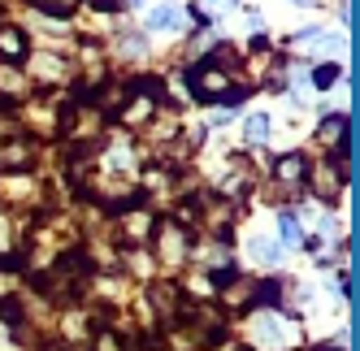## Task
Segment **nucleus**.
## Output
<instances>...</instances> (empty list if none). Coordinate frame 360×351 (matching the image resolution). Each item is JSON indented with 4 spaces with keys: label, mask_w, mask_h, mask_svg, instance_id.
<instances>
[{
    "label": "nucleus",
    "mask_w": 360,
    "mask_h": 351,
    "mask_svg": "<svg viewBox=\"0 0 360 351\" xmlns=\"http://www.w3.org/2000/svg\"><path fill=\"white\" fill-rule=\"evenodd\" d=\"M27 35H22L18 27H0V57H9V61H22L27 57Z\"/></svg>",
    "instance_id": "3"
},
{
    "label": "nucleus",
    "mask_w": 360,
    "mask_h": 351,
    "mask_svg": "<svg viewBox=\"0 0 360 351\" xmlns=\"http://www.w3.org/2000/svg\"><path fill=\"white\" fill-rule=\"evenodd\" d=\"M174 27H183V13H178V5H161V9L148 13V31H174Z\"/></svg>",
    "instance_id": "4"
},
{
    "label": "nucleus",
    "mask_w": 360,
    "mask_h": 351,
    "mask_svg": "<svg viewBox=\"0 0 360 351\" xmlns=\"http://www.w3.org/2000/svg\"><path fill=\"white\" fill-rule=\"evenodd\" d=\"M278 243L274 239H256V260H265V265H278Z\"/></svg>",
    "instance_id": "9"
},
{
    "label": "nucleus",
    "mask_w": 360,
    "mask_h": 351,
    "mask_svg": "<svg viewBox=\"0 0 360 351\" xmlns=\"http://www.w3.org/2000/svg\"><path fill=\"white\" fill-rule=\"evenodd\" d=\"M278 234H282V243H300V221H295V213H282L278 217Z\"/></svg>",
    "instance_id": "8"
},
{
    "label": "nucleus",
    "mask_w": 360,
    "mask_h": 351,
    "mask_svg": "<svg viewBox=\"0 0 360 351\" xmlns=\"http://www.w3.org/2000/svg\"><path fill=\"white\" fill-rule=\"evenodd\" d=\"M339 74H343V69L334 65V61H330V65H317V69H313V87H317V91H330L334 83H339Z\"/></svg>",
    "instance_id": "6"
},
{
    "label": "nucleus",
    "mask_w": 360,
    "mask_h": 351,
    "mask_svg": "<svg viewBox=\"0 0 360 351\" xmlns=\"http://www.w3.org/2000/svg\"><path fill=\"white\" fill-rule=\"evenodd\" d=\"M35 9L39 13H53V18H65V13L79 9V0H35Z\"/></svg>",
    "instance_id": "7"
},
{
    "label": "nucleus",
    "mask_w": 360,
    "mask_h": 351,
    "mask_svg": "<svg viewBox=\"0 0 360 351\" xmlns=\"http://www.w3.org/2000/svg\"><path fill=\"white\" fill-rule=\"evenodd\" d=\"M221 5H235V0H221Z\"/></svg>",
    "instance_id": "14"
},
{
    "label": "nucleus",
    "mask_w": 360,
    "mask_h": 351,
    "mask_svg": "<svg viewBox=\"0 0 360 351\" xmlns=\"http://www.w3.org/2000/svg\"><path fill=\"white\" fill-rule=\"evenodd\" d=\"M187 83H191V91L200 95V100H230L235 105L239 100V91L230 87V74H221V69H213V65H195L191 74H187Z\"/></svg>",
    "instance_id": "1"
},
{
    "label": "nucleus",
    "mask_w": 360,
    "mask_h": 351,
    "mask_svg": "<svg viewBox=\"0 0 360 351\" xmlns=\"http://www.w3.org/2000/svg\"><path fill=\"white\" fill-rule=\"evenodd\" d=\"M96 351H122V343H117L113 334H100V338H96Z\"/></svg>",
    "instance_id": "11"
},
{
    "label": "nucleus",
    "mask_w": 360,
    "mask_h": 351,
    "mask_svg": "<svg viewBox=\"0 0 360 351\" xmlns=\"http://www.w3.org/2000/svg\"><path fill=\"white\" fill-rule=\"evenodd\" d=\"M126 5H143V0H126Z\"/></svg>",
    "instance_id": "13"
},
{
    "label": "nucleus",
    "mask_w": 360,
    "mask_h": 351,
    "mask_svg": "<svg viewBox=\"0 0 360 351\" xmlns=\"http://www.w3.org/2000/svg\"><path fill=\"white\" fill-rule=\"evenodd\" d=\"M265 135H269V121L265 117H252L248 121V143H265Z\"/></svg>",
    "instance_id": "10"
},
{
    "label": "nucleus",
    "mask_w": 360,
    "mask_h": 351,
    "mask_svg": "<svg viewBox=\"0 0 360 351\" xmlns=\"http://www.w3.org/2000/svg\"><path fill=\"white\" fill-rule=\"evenodd\" d=\"M226 121H235V109H230V105H221V109L213 113V126H226Z\"/></svg>",
    "instance_id": "12"
},
{
    "label": "nucleus",
    "mask_w": 360,
    "mask_h": 351,
    "mask_svg": "<svg viewBox=\"0 0 360 351\" xmlns=\"http://www.w3.org/2000/svg\"><path fill=\"white\" fill-rule=\"evenodd\" d=\"M317 139H326V147H334V152H347V113H330L321 121Z\"/></svg>",
    "instance_id": "2"
},
{
    "label": "nucleus",
    "mask_w": 360,
    "mask_h": 351,
    "mask_svg": "<svg viewBox=\"0 0 360 351\" xmlns=\"http://www.w3.org/2000/svg\"><path fill=\"white\" fill-rule=\"evenodd\" d=\"M295 5H308V0H295Z\"/></svg>",
    "instance_id": "15"
},
{
    "label": "nucleus",
    "mask_w": 360,
    "mask_h": 351,
    "mask_svg": "<svg viewBox=\"0 0 360 351\" xmlns=\"http://www.w3.org/2000/svg\"><path fill=\"white\" fill-rule=\"evenodd\" d=\"M304 173H308V161H304L300 152H291V157L278 161V178H282V183H304Z\"/></svg>",
    "instance_id": "5"
}]
</instances>
